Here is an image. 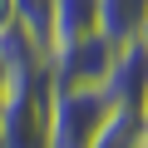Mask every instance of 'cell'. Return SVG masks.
Wrapping results in <instances>:
<instances>
[{
  "label": "cell",
  "instance_id": "1",
  "mask_svg": "<svg viewBox=\"0 0 148 148\" xmlns=\"http://www.w3.org/2000/svg\"><path fill=\"white\" fill-rule=\"evenodd\" d=\"M49 94L54 74L30 69L5 79L0 99V148H49Z\"/></svg>",
  "mask_w": 148,
  "mask_h": 148
},
{
  "label": "cell",
  "instance_id": "2",
  "mask_svg": "<svg viewBox=\"0 0 148 148\" xmlns=\"http://www.w3.org/2000/svg\"><path fill=\"white\" fill-rule=\"evenodd\" d=\"M114 119V99L104 89H59L49 94V148H94L104 123Z\"/></svg>",
  "mask_w": 148,
  "mask_h": 148
},
{
  "label": "cell",
  "instance_id": "3",
  "mask_svg": "<svg viewBox=\"0 0 148 148\" xmlns=\"http://www.w3.org/2000/svg\"><path fill=\"white\" fill-rule=\"evenodd\" d=\"M119 49L123 45L109 40L104 30L99 35H84V40H74V45H64V49L49 54V74H54L59 89H104L109 74H114Z\"/></svg>",
  "mask_w": 148,
  "mask_h": 148
},
{
  "label": "cell",
  "instance_id": "4",
  "mask_svg": "<svg viewBox=\"0 0 148 148\" xmlns=\"http://www.w3.org/2000/svg\"><path fill=\"white\" fill-rule=\"evenodd\" d=\"M104 94L114 99V109H128V114H138V109H143V99H148V54H143V45H138V40H128V45L119 49Z\"/></svg>",
  "mask_w": 148,
  "mask_h": 148
},
{
  "label": "cell",
  "instance_id": "5",
  "mask_svg": "<svg viewBox=\"0 0 148 148\" xmlns=\"http://www.w3.org/2000/svg\"><path fill=\"white\" fill-rule=\"evenodd\" d=\"M84 35H99V0H54V15H49V54L84 40Z\"/></svg>",
  "mask_w": 148,
  "mask_h": 148
},
{
  "label": "cell",
  "instance_id": "6",
  "mask_svg": "<svg viewBox=\"0 0 148 148\" xmlns=\"http://www.w3.org/2000/svg\"><path fill=\"white\" fill-rule=\"evenodd\" d=\"M0 64H5V79L10 74H30V69H49V49L25 25H10V30H0Z\"/></svg>",
  "mask_w": 148,
  "mask_h": 148
},
{
  "label": "cell",
  "instance_id": "7",
  "mask_svg": "<svg viewBox=\"0 0 148 148\" xmlns=\"http://www.w3.org/2000/svg\"><path fill=\"white\" fill-rule=\"evenodd\" d=\"M143 15H148V0H99V30L119 45L138 40Z\"/></svg>",
  "mask_w": 148,
  "mask_h": 148
},
{
  "label": "cell",
  "instance_id": "8",
  "mask_svg": "<svg viewBox=\"0 0 148 148\" xmlns=\"http://www.w3.org/2000/svg\"><path fill=\"white\" fill-rule=\"evenodd\" d=\"M94 148H148V143H143V123H138V114L114 109V119L104 123V133H99Z\"/></svg>",
  "mask_w": 148,
  "mask_h": 148
},
{
  "label": "cell",
  "instance_id": "9",
  "mask_svg": "<svg viewBox=\"0 0 148 148\" xmlns=\"http://www.w3.org/2000/svg\"><path fill=\"white\" fill-rule=\"evenodd\" d=\"M49 15H54V0H15V25H25L45 49H49Z\"/></svg>",
  "mask_w": 148,
  "mask_h": 148
},
{
  "label": "cell",
  "instance_id": "10",
  "mask_svg": "<svg viewBox=\"0 0 148 148\" xmlns=\"http://www.w3.org/2000/svg\"><path fill=\"white\" fill-rule=\"evenodd\" d=\"M15 25V0H0V30Z\"/></svg>",
  "mask_w": 148,
  "mask_h": 148
},
{
  "label": "cell",
  "instance_id": "11",
  "mask_svg": "<svg viewBox=\"0 0 148 148\" xmlns=\"http://www.w3.org/2000/svg\"><path fill=\"white\" fill-rule=\"evenodd\" d=\"M138 45H143V54H148V15H143V30H138Z\"/></svg>",
  "mask_w": 148,
  "mask_h": 148
},
{
  "label": "cell",
  "instance_id": "12",
  "mask_svg": "<svg viewBox=\"0 0 148 148\" xmlns=\"http://www.w3.org/2000/svg\"><path fill=\"white\" fill-rule=\"evenodd\" d=\"M0 99H5V64H0Z\"/></svg>",
  "mask_w": 148,
  "mask_h": 148
}]
</instances>
